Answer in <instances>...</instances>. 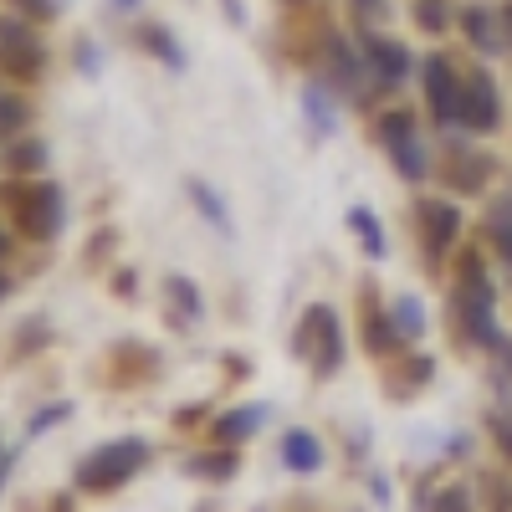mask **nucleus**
Instances as JSON below:
<instances>
[{
	"label": "nucleus",
	"mask_w": 512,
	"mask_h": 512,
	"mask_svg": "<svg viewBox=\"0 0 512 512\" xmlns=\"http://www.w3.org/2000/svg\"><path fill=\"white\" fill-rule=\"evenodd\" d=\"M6 205L16 216V231L31 236V241H47L62 231V190L52 180H36V185H11L6 190Z\"/></svg>",
	"instance_id": "obj_1"
},
{
	"label": "nucleus",
	"mask_w": 512,
	"mask_h": 512,
	"mask_svg": "<svg viewBox=\"0 0 512 512\" xmlns=\"http://www.w3.org/2000/svg\"><path fill=\"white\" fill-rule=\"evenodd\" d=\"M149 461V446L144 441H108L103 451H93L88 461L77 466V482L88 492H118L123 482H134Z\"/></svg>",
	"instance_id": "obj_2"
},
{
	"label": "nucleus",
	"mask_w": 512,
	"mask_h": 512,
	"mask_svg": "<svg viewBox=\"0 0 512 512\" xmlns=\"http://www.w3.org/2000/svg\"><path fill=\"white\" fill-rule=\"evenodd\" d=\"M461 272H466V277H461V292H456V308H461L466 333H472L477 344H487V349H502V333H497V323H492V287H487V277H482V267H477V256H466Z\"/></svg>",
	"instance_id": "obj_3"
},
{
	"label": "nucleus",
	"mask_w": 512,
	"mask_h": 512,
	"mask_svg": "<svg viewBox=\"0 0 512 512\" xmlns=\"http://www.w3.org/2000/svg\"><path fill=\"white\" fill-rule=\"evenodd\" d=\"M297 354L313 364V374H338L344 364V333H338V313L333 308H308L303 333H297Z\"/></svg>",
	"instance_id": "obj_4"
},
{
	"label": "nucleus",
	"mask_w": 512,
	"mask_h": 512,
	"mask_svg": "<svg viewBox=\"0 0 512 512\" xmlns=\"http://www.w3.org/2000/svg\"><path fill=\"white\" fill-rule=\"evenodd\" d=\"M379 139H384V149H390V159H395V169H400L405 180H425V169H431V154H425V144L415 139L410 113L379 118Z\"/></svg>",
	"instance_id": "obj_5"
},
{
	"label": "nucleus",
	"mask_w": 512,
	"mask_h": 512,
	"mask_svg": "<svg viewBox=\"0 0 512 512\" xmlns=\"http://www.w3.org/2000/svg\"><path fill=\"white\" fill-rule=\"evenodd\" d=\"M456 123H466L472 134H492L502 123V103H497V88L482 67H472V77H461V113Z\"/></svg>",
	"instance_id": "obj_6"
},
{
	"label": "nucleus",
	"mask_w": 512,
	"mask_h": 512,
	"mask_svg": "<svg viewBox=\"0 0 512 512\" xmlns=\"http://www.w3.org/2000/svg\"><path fill=\"white\" fill-rule=\"evenodd\" d=\"M47 52H41V41L31 36V26L21 21H0V67L16 72V77H36Z\"/></svg>",
	"instance_id": "obj_7"
},
{
	"label": "nucleus",
	"mask_w": 512,
	"mask_h": 512,
	"mask_svg": "<svg viewBox=\"0 0 512 512\" xmlns=\"http://www.w3.org/2000/svg\"><path fill=\"white\" fill-rule=\"evenodd\" d=\"M425 103H431V113L441 123H456V113H461V77H456L451 57L425 62Z\"/></svg>",
	"instance_id": "obj_8"
},
{
	"label": "nucleus",
	"mask_w": 512,
	"mask_h": 512,
	"mask_svg": "<svg viewBox=\"0 0 512 512\" xmlns=\"http://www.w3.org/2000/svg\"><path fill=\"white\" fill-rule=\"evenodd\" d=\"M420 226H425V246L431 251H446L461 231V216H456V205L446 200H420Z\"/></svg>",
	"instance_id": "obj_9"
},
{
	"label": "nucleus",
	"mask_w": 512,
	"mask_h": 512,
	"mask_svg": "<svg viewBox=\"0 0 512 512\" xmlns=\"http://www.w3.org/2000/svg\"><path fill=\"white\" fill-rule=\"evenodd\" d=\"M364 57H369V67L384 77V82H405V72H410V52L400 47V41H384V36H364Z\"/></svg>",
	"instance_id": "obj_10"
},
{
	"label": "nucleus",
	"mask_w": 512,
	"mask_h": 512,
	"mask_svg": "<svg viewBox=\"0 0 512 512\" xmlns=\"http://www.w3.org/2000/svg\"><path fill=\"white\" fill-rule=\"evenodd\" d=\"M282 461L292 466V472H318V466H323V446H318V436H308V431H287V436H282Z\"/></svg>",
	"instance_id": "obj_11"
},
{
	"label": "nucleus",
	"mask_w": 512,
	"mask_h": 512,
	"mask_svg": "<svg viewBox=\"0 0 512 512\" xmlns=\"http://www.w3.org/2000/svg\"><path fill=\"white\" fill-rule=\"evenodd\" d=\"M262 420H267V410H262V405L231 410V415H221V420H216V436H221V441H246V436L256 431V425H262Z\"/></svg>",
	"instance_id": "obj_12"
},
{
	"label": "nucleus",
	"mask_w": 512,
	"mask_h": 512,
	"mask_svg": "<svg viewBox=\"0 0 512 512\" xmlns=\"http://www.w3.org/2000/svg\"><path fill=\"white\" fill-rule=\"evenodd\" d=\"M164 292H169V303H175V323H195V318H200V292H195V282L169 277Z\"/></svg>",
	"instance_id": "obj_13"
},
{
	"label": "nucleus",
	"mask_w": 512,
	"mask_h": 512,
	"mask_svg": "<svg viewBox=\"0 0 512 512\" xmlns=\"http://www.w3.org/2000/svg\"><path fill=\"white\" fill-rule=\"evenodd\" d=\"M487 231H492V246L502 251V262L512 267V200H497V205H492Z\"/></svg>",
	"instance_id": "obj_14"
},
{
	"label": "nucleus",
	"mask_w": 512,
	"mask_h": 512,
	"mask_svg": "<svg viewBox=\"0 0 512 512\" xmlns=\"http://www.w3.org/2000/svg\"><path fill=\"white\" fill-rule=\"evenodd\" d=\"M349 226L359 231V241H364V251H369V256H384V251H390V246H384V236H379V221H374V210L354 205V210H349Z\"/></svg>",
	"instance_id": "obj_15"
},
{
	"label": "nucleus",
	"mask_w": 512,
	"mask_h": 512,
	"mask_svg": "<svg viewBox=\"0 0 512 512\" xmlns=\"http://www.w3.org/2000/svg\"><path fill=\"white\" fill-rule=\"evenodd\" d=\"M390 323H395L405 338H420V333H425V308L415 303V297H400L395 313H390Z\"/></svg>",
	"instance_id": "obj_16"
},
{
	"label": "nucleus",
	"mask_w": 512,
	"mask_h": 512,
	"mask_svg": "<svg viewBox=\"0 0 512 512\" xmlns=\"http://www.w3.org/2000/svg\"><path fill=\"white\" fill-rule=\"evenodd\" d=\"M466 36H472L482 52H497V36H492V16L487 11H466Z\"/></svg>",
	"instance_id": "obj_17"
},
{
	"label": "nucleus",
	"mask_w": 512,
	"mask_h": 512,
	"mask_svg": "<svg viewBox=\"0 0 512 512\" xmlns=\"http://www.w3.org/2000/svg\"><path fill=\"white\" fill-rule=\"evenodd\" d=\"M333 72H338V82H349V88H359V57L354 52H344V41H333Z\"/></svg>",
	"instance_id": "obj_18"
},
{
	"label": "nucleus",
	"mask_w": 512,
	"mask_h": 512,
	"mask_svg": "<svg viewBox=\"0 0 512 512\" xmlns=\"http://www.w3.org/2000/svg\"><path fill=\"white\" fill-rule=\"evenodd\" d=\"M190 195H195V205H200L205 216H210V221L221 226V231H231V216H226V210L216 205V195H210V185H200V180H195V185H190Z\"/></svg>",
	"instance_id": "obj_19"
},
{
	"label": "nucleus",
	"mask_w": 512,
	"mask_h": 512,
	"mask_svg": "<svg viewBox=\"0 0 512 512\" xmlns=\"http://www.w3.org/2000/svg\"><path fill=\"white\" fill-rule=\"evenodd\" d=\"M41 164H47V144H16L11 149V169H41Z\"/></svg>",
	"instance_id": "obj_20"
},
{
	"label": "nucleus",
	"mask_w": 512,
	"mask_h": 512,
	"mask_svg": "<svg viewBox=\"0 0 512 512\" xmlns=\"http://www.w3.org/2000/svg\"><path fill=\"white\" fill-rule=\"evenodd\" d=\"M190 472H205V477H231L236 472V456L226 451V456H195L190 461Z\"/></svg>",
	"instance_id": "obj_21"
},
{
	"label": "nucleus",
	"mask_w": 512,
	"mask_h": 512,
	"mask_svg": "<svg viewBox=\"0 0 512 512\" xmlns=\"http://www.w3.org/2000/svg\"><path fill=\"white\" fill-rule=\"evenodd\" d=\"M21 123H26V103H21V98H6V93H0V134H16Z\"/></svg>",
	"instance_id": "obj_22"
},
{
	"label": "nucleus",
	"mask_w": 512,
	"mask_h": 512,
	"mask_svg": "<svg viewBox=\"0 0 512 512\" xmlns=\"http://www.w3.org/2000/svg\"><path fill=\"white\" fill-rule=\"evenodd\" d=\"M415 21H420L425 31H441V26H446V6H441V0H420V6H415Z\"/></svg>",
	"instance_id": "obj_23"
},
{
	"label": "nucleus",
	"mask_w": 512,
	"mask_h": 512,
	"mask_svg": "<svg viewBox=\"0 0 512 512\" xmlns=\"http://www.w3.org/2000/svg\"><path fill=\"white\" fill-rule=\"evenodd\" d=\"M441 512H466V492H461V487H451V492L441 497Z\"/></svg>",
	"instance_id": "obj_24"
},
{
	"label": "nucleus",
	"mask_w": 512,
	"mask_h": 512,
	"mask_svg": "<svg viewBox=\"0 0 512 512\" xmlns=\"http://www.w3.org/2000/svg\"><path fill=\"white\" fill-rule=\"evenodd\" d=\"M497 431H502V436H497V441H502V451L512 456V420H507V415H497Z\"/></svg>",
	"instance_id": "obj_25"
},
{
	"label": "nucleus",
	"mask_w": 512,
	"mask_h": 512,
	"mask_svg": "<svg viewBox=\"0 0 512 512\" xmlns=\"http://www.w3.org/2000/svg\"><path fill=\"white\" fill-rule=\"evenodd\" d=\"M26 6H31V11H41V16H47V11H52V0H26Z\"/></svg>",
	"instance_id": "obj_26"
},
{
	"label": "nucleus",
	"mask_w": 512,
	"mask_h": 512,
	"mask_svg": "<svg viewBox=\"0 0 512 512\" xmlns=\"http://www.w3.org/2000/svg\"><path fill=\"white\" fill-rule=\"evenodd\" d=\"M113 6H118V11H134V6H139V0H113Z\"/></svg>",
	"instance_id": "obj_27"
},
{
	"label": "nucleus",
	"mask_w": 512,
	"mask_h": 512,
	"mask_svg": "<svg viewBox=\"0 0 512 512\" xmlns=\"http://www.w3.org/2000/svg\"><path fill=\"white\" fill-rule=\"evenodd\" d=\"M6 251H11V236H6V231H0V256H6Z\"/></svg>",
	"instance_id": "obj_28"
},
{
	"label": "nucleus",
	"mask_w": 512,
	"mask_h": 512,
	"mask_svg": "<svg viewBox=\"0 0 512 512\" xmlns=\"http://www.w3.org/2000/svg\"><path fill=\"white\" fill-rule=\"evenodd\" d=\"M359 6H364V11H379V0H359Z\"/></svg>",
	"instance_id": "obj_29"
},
{
	"label": "nucleus",
	"mask_w": 512,
	"mask_h": 512,
	"mask_svg": "<svg viewBox=\"0 0 512 512\" xmlns=\"http://www.w3.org/2000/svg\"><path fill=\"white\" fill-rule=\"evenodd\" d=\"M6 292H11V282H6V277H0V297H6Z\"/></svg>",
	"instance_id": "obj_30"
}]
</instances>
